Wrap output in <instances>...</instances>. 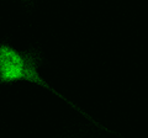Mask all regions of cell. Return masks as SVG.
I'll use <instances>...</instances> for the list:
<instances>
[{
	"instance_id": "1",
	"label": "cell",
	"mask_w": 148,
	"mask_h": 138,
	"mask_svg": "<svg viewBox=\"0 0 148 138\" xmlns=\"http://www.w3.org/2000/svg\"><path fill=\"white\" fill-rule=\"evenodd\" d=\"M42 61L43 59L41 53L36 49L20 51L9 43H0V84H12V83L17 81H27L36 84L64 100L73 109H75L77 111L84 115L88 120L94 121L89 115L82 111L75 104L71 102L67 98H64L62 94L54 90L41 77L38 68L42 64ZM94 123L96 126H100L95 121Z\"/></svg>"
}]
</instances>
